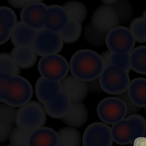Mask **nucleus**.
I'll use <instances>...</instances> for the list:
<instances>
[{"label": "nucleus", "mask_w": 146, "mask_h": 146, "mask_svg": "<svg viewBox=\"0 0 146 146\" xmlns=\"http://www.w3.org/2000/svg\"><path fill=\"white\" fill-rule=\"evenodd\" d=\"M69 66L73 76L86 82L99 77L104 68L100 55L87 49L79 50L74 53L70 58Z\"/></svg>", "instance_id": "1"}, {"label": "nucleus", "mask_w": 146, "mask_h": 146, "mask_svg": "<svg viewBox=\"0 0 146 146\" xmlns=\"http://www.w3.org/2000/svg\"><path fill=\"white\" fill-rule=\"evenodd\" d=\"M0 93L1 102L16 107L29 101L33 90L30 82L23 77L0 73Z\"/></svg>", "instance_id": "2"}, {"label": "nucleus", "mask_w": 146, "mask_h": 146, "mask_svg": "<svg viewBox=\"0 0 146 146\" xmlns=\"http://www.w3.org/2000/svg\"><path fill=\"white\" fill-rule=\"evenodd\" d=\"M46 113L39 103L34 100L30 101L17 110L15 125L32 131L45 125L47 120Z\"/></svg>", "instance_id": "3"}, {"label": "nucleus", "mask_w": 146, "mask_h": 146, "mask_svg": "<svg viewBox=\"0 0 146 146\" xmlns=\"http://www.w3.org/2000/svg\"><path fill=\"white\" fill-rule=\"evenodd\" d=\"M100 81L103 91L115 95L127 91L130 82L127 72L112 65L104 68Z\"/></svg>", "instance_id": "4"}, {"label": "nucleus", "mask_w": 146, "mask_h": 146, "mask_svg": "<svg viewBox=\"0 0 146 146\" xmlns=\"http://www.w3.org/2000/svg\"><path fill=\"white\" fill-rule=\"evenodd\" d=\"M38 67L42 77L60 81L67 75L69 66L64 57L57 54L42 57L38 62Z\"/></svg>", "instance_id": "5"}, {"label": "nucleus", "mask_w": 146, "mask_h": 146, "mask_svg": "<svg viewBox=\"0 0 146 146\" xmlns=\"http://www.w3.org/2000/svg\"><path fill=\"white\" fill-rule=\"evenodd\" d=\"M64 42L59 32L44 27L38 30L32 46L37 54L43 57L58 54L62 49Z\"/></svg>", "instance_id": "6"}, {"label": "nucleus", "mask_w": 146, "mask_h": 146, "mask_svg": "<svg viewBox=\"0 0 146 146\" xmlns=\"http://www.w3.org/2000/svg\"><path fill=\"white\" fill-rule=\"evenodd\" d=\"M136 41L129 28L119 26L106 34V44L112 52L130 53L134 49Z\"/></svg>", "instance_id": "7"}, {"label": "nucleus", "mask_w": 146, "mask_h": 146, "mask_svg": "<svg viewBox=\"0 0 146 146\" xmlns=\"http://www.w3.org/2000/svg\"><path fill=\"white\" fill-rule=\"evenodd\" d=\"M97 111L102 121L109 125H113L124 119L127 115V108L121 99L111 97L106 98L100 102Z\"/></svg>", "instance_id": "8"}, {"label": "nucleus", "mask_w": 146, "mask_h": 146, "mask_svg": "<svg viewBox=\"0 0 146 146\" xmlns=\"http://www.w3.org/2000/svg\"><path fill=\"white\" fill-rule=\"evenodd\" d=\"M82 141L83 146H111L113 140L111 129L104 123H92L85 129Z\"/></svg>", "instance_id": "9"}, {"label": "nucleus", "mask_w": 146, "mask_h": 146, "mask_svg": "<svg viewBox=\"0 0 146 146\" xmlns=\"http://www.w3.org/2000/svg\"><path fill=\"white\" fill-rule=\"evenodd\" d=\"M91 23L98 30L107 34L119 25L117 14L112 6L103 4L98 6L93 13Z\"/></svg>", "instance_id": "10"}, {"label": "nucleus", "mask_w": 146, "mask_h": 146, "mask_svg": "<svg viewBox=\"0 0 146 146\" xmlns=\"http://www.w3.org/2000/svg\"><path fill=\"white\" fill-rule=\"evenodd\" d=\"M42 0H35L21 10V21L30 26L39 30L44 27L48 6Z\"/></svg>", "instance_id": "11"}, {"label": "nucleus", "mask_w": 146, "mask_h": 146, "mask_svg": "<svg viewBox=\"0 0 146 146\" xmlns=\"http://www.w3.org/2000/svg\"><path fill=\"white\" fill-rule=\"evenodd\" d=\"M60 82L62 90L67 95L71 102H82L88 92L87 82L79 80L72 74L67 75Z\"/></svg>", "instance_id": "12"}, {"label": "nucleus", "mask_w": 146, "mask_h": 146, "mask_svg": "<svg viewBox=\"0 0 146 146\" xmlns=\"http://www.w3.org/2000/svg\"><path fill=\"white\" fill-rule=\"evenodd\" d=\"M69 98L64 91L43 104L44 110L50 117L56 119H62L68 113L71 106Z\"/></svg>", "instance_id": "13"}, {"label": "nucleus", "mask_w": 146, "mask_h": 146, "mask_svg": "<svg viewBox=\"0 0 146 146\" xmlns=\"http://www.w3.org/2000/svg\"><path fill=\"white\" fill-rule=\"evenodd\" d=\"M38 31L21 21H19L11 30V42L15 46H32Z\"/></svg>", "instance_id": "14"}, {"label": "nucleus", "mask_w": 146, "mask_h": 146, "mask_svg": "<svg viewBox=\"0 0 146 146\" xmlns=\"http://www.w3.org/2000/svg\"><path fill=\"white\" fill-rule=\"evenodd\" d=\"M17 109L5 103L0 104V142L3 143L9 139L15 124Z\"/></svg>", "instance_id": "15"}, {"label": "nucleus", "mask_w": 146, "mask_h": 146, "mask_svg": "<svg viewBox=\"0 0 146 146\" xmlns=\"http://www.w3.org/2000/svg\"><path fill=\"white\" fill-rule=\"evenodd\" d=\"M35 90L37 99L43 104L62 91L60 81L52 80L40 77L36 81Z\"/></svg>", "instance_id": "16"}, {"label": "nucleus", "mask_w": 146, "mask_h": 146, "mask_svg": "<svg viewBox=\"0 0 146 146\" xmlns=\"http://www.w3.org/2000/svg\"><path fill=\"white\" fill-rule=\"evenodd\" d=\"M57 133L53 129L43 127L32 131L29 138L28 146H57Z\"/></svg>", "instance_id": "17"}, {"label": "nucleus", "mask_w": 146, "mask_h": 146, "mask_svg": "<svg viewBox=\"0 0 146 146\" xmlns=\"http://www.w3.org/2000/svg\"><path fill=\"white\" fill-rule=\"evenodd\" d=\"M88 118L87 109L82 102H71L70 110L62 119L69 127L78 128L84 125Z\"/></svg>", "instance_id": "18"}, {"label": "nucleus", "mask_w": 146, "mask_h": 146, "mask_svg": "<svg viewBox=\"0 0 146 146\" xmlns=\"http://www.w3.org/2000/svg\"><path fill=\"white\" fill-rule=\"evenodd\" d=\"M10 54L13 59L21 69L30 68L36 63L38 54L32 46H14Z\"/></svg>", "instance_id": "19"}, {"label": "nucleus", "mask_w": 146, "mask_h": 146, "mask_svg": "<svg viewBox=\"0 0 146 146\" xmlns=\"http://www.w3.org/2000/svg\"><path fill=\"white\" fill-rule=\"evenodd\" d=\"M68 20L67 14L63 7L57 5L48 6L47 17L45 28L54 31L59 32Z\"/></svg>", "instance_id": "20"}, {"label": "nucleus", "mask_w": 146, "mask_h": 146, "mask_svg": "<svg viewBox=\"0 0 146 146\" xmlns=\"http://www.w3.org/2000/svg\"><path fill=\"white\" fill-rule=\"evenodd\" d=\"M127 92L132 102L137 106H146V78H137L130 82Z\"/></svg>", "instance_id": "21"}, {"label": "nucleus", "mask_w": 146, "mask_h": 146, "mask_svg": "<svg viewBox=\"0 0 146 146\" xmlns=\"http://www.w3.org/2000/svg\"><path fill=\"white\" fill-rule=\"evenodd\" d=\"M111 129L113 140L116 143L120 145L130 144L132 130L130 124L126 118L113 124Z\"/></svg>", "instance_id": "22"}, {"label": "nucleus", "mask_w": 146, "mask_h": 146, "mask_svg": "<svg viewBox=\"0 0 146 146\" xmlns=\"http://www.w3.org/2000/svg\"><path fill=\"white\" fill-rule=\"evenodd\" d=\"M58 138L57 146H80L81 136L78 131L73 127H65L57 132Z\"/></svg>", "instance_id": "23"}, {"label": "nucleus", "mask_w": 146, "mask_h": 146, "mask_svg": "<svg viewBox=\"0 0 146 146\" xmlns=\"http://www.w3.org/2000/svg\"><path fill=\"white\" fill-rule=\"evenodd\" d=\"M62 7L67 13L68 19L74 20L82 23L86 17L87 9L85 5L80 1H68L64 3Z\"/></svg>", "instance_id": "24"}, {"label": "nucleus", "mask_w": 146, "mask_h": 146, "mask_svg": "<svg viewBox=\"0 0 146 146\" xmlns=\"http://www.w3.org/2000/svg\"><path fill=\"white\" fill-rule=\"evenodd\" d=\"M131 69L135 72L146 75V45L136 47L130 52Z\"/></svg>", "instance_id": "25"}, {"label": "nucleus", "mask_w": 146, "mask_h": 146, "mask_svg": "<svg viewBox=\"0 0 146 146\" xmlns=\"http://www.w3.org/2000/svg\"><path fill=\"white\" fill-rule=\"evenodd\" d=\"M82 31V23L72 19H68L64 27L59 32L64 42L71 43L80 38Z\"/></svg>", "instance_id": "26"}, {"label": "nucleus", "mask_w": 146, "mask_h": 146, "mask_svg": "<svg viewBox=\"0 0 146 146\" xmlns=\"http://www.w3.org/2000/svg\"><path fill=\"white\" fill-rule=\"evenodd\" d=\"M106 34L96 29L91 22L85 26L83 36L85 40L89 44L95 46H101L106 44Z\"/></svg>", "instance_id": "27"}, {"label": "nucleus", "mask_w": 146, "mask_h": 146, "mask_svg": "<svg viewBox=\"0 0 146 146\" xmlns=\"http://www.w3.org/2000/svg\"><path fill=\"white\" fill-rule=\"evenodd\" d=\"M126 118L129 121L132 129V137L129 144L132 145L136 138L144 137L146 120L142 116L137 113L129 115Z\"/></svg>", "instance_id": "28"}, {"label": "nucleus", "mask_w": 146, "mask_h": 146, "mask_svg": "<svg viewBox=\"0 0 146 146\" xmlns=\"http://www.w3.org/2000/svg\"><path fill=\"white\" fill-rule=\"evenodd\" d=\"M112 6L117 14L120 25L126 24L130 21L133 15L134 8L129 1L117 0Z\"/></svg>", "instance_id": "29"}, {"label": "nucleus", "mask_w": 146, "mask_h": 146, "mask_svg": "<svg viewBox=\"0 0 146 146\" xmlns=\"http://www.w3.org/2000/svg\"><path fill=\"white\" fill-rule=\"evenodd\" d=\"M20 68L16 63L10 53L2 52L0 54V73L11 76H19Z\"/></svg>", "instance_id": "30"}, {"label": "nucleus", "mask_w": 146, "mask_h": 146, "mask_svg": "<svg viewBox=\"0 0 146 146\" xmlns=\"http://www.w3.org/2000/svg\"><path fill=\"white\" fill-rule=\"evenodd\" d=\"M129 28L136 42H146V20L142 17H136L130 22Z\"/></svg>", "instance_id": "31"}, {"label": "nucleus", "mask_w": 146, "mask_h": 146, "mask_svg": "<svg viewBox=\"0 0 146 146\" xmlns=\"http://www.w3.org/2000/svg\"><path fill=\"white\" fill-rule=\"evenodd\" d=\"M32 132L17 126L15 127L9 139L10 143L15 146H28L29 138Z\"/></svg>", "instance_id": "32"}, {"label": "nucleus", "mask_w": 146, "mask_h": 146, "mask_svg": "<svg viewBox=\"0 0 146 146\" xmlns=\"http://www.w3.org/2000/svg\"><path fill=\"white\" fill-rule=\"evenodd\" d=\"M111 65L115 66L128 73L131 69L130 53L112 52L111 56Z\"/></svg>", "instance_id": "33"}, {"label": "nucleus", "mask_w": 146, "mask_h": 146, "mask_svg": "<svg viewBox=\"0 0 146 146\" xmlns=\"http://www.w3.org/2000/svg\"><path fill=\"white\" fill-rule=\"evenodd\" d=\"M17 22L16 15L12 9L6 6L0 7V24L11 31Z\"/></svg>", "instance_id": "34"}, {"label": "nucleus", "mask_w": 146, "mask_h": 146, "mask_svg": "<svg viewBox=\"0 0 146 146\" xmlns=\"http://www.w3.org/2000/svg\"><path fill=\"white\" fill-rule=\"evenodd\" d=\"M115 97L121 99L125 104L127 108V116L136 114L140 110L141 108L135 105L130 99L127 90L121 94L115 95Z\"/></svg>", "instance_id": "35"}, {"label": "nucleus", "mask_w": 146, "mask_h": 146, "mask_svg": "<svg viewBox=\"0 0 146 146\" xmlns=\"http://www.w3.org/2000/svg\"><path fill=\"white\" fill-rule=\"evenodd\" d=\"M87 82L88 92L90 93L97 94L102 92L103 90L100 83V77L94 80Z\"/></svg>", "instance_id": "36"}, {"label": "nucleus", "mask_w": 146, "mask_h": 146, "mask_svg": "<svg viewBox=\"0 0 146 146\" xmlns=\"http://www.w3.org/2000/svg\"><path fill=\"white\" fill-rule=\"evenodd\" d=\"M11 31L8 28L0 24V44L6 42L10 37Z\"/></svg>", "instance_id": "37"}, {"label": "nucleus", "mask_w": 146, "mask_h": 146, "mask_svg": "<svg viewBox=\"0 0 146 146\" xmlns=\"http://www.w3.org/2000/svg\"><path fill=\"white\" fill-rule=\"evenodd\" d=\"M35 0H8V3L13 7L17 9L23 8Z\"/></svg>", "instance_id": "38"}, {"label": "nucleus", "mask_w": 146, "mask_h": 146, "mask_svg": "<svg viewBox=\"0 0 146 146\" xmlns=\"http://www.w3.org/2000/svg\"><path fill=\"white\" fill-rule=\"evenodd\" d=\"M112 52L109 50L103 52L100 55L103 64L104 68L111 65V56Z\"/></svg>", "instance_id": "39"}, {"label": "nucleus", "mask_w": 146, "mask_h": 146, "mask_svg": "<svg viewBox=\"0 0 146 146\" xmlns=\"http://www.w3.org/2000/svg\"><path fill=\"white\" fill-rule=\"evenodd\" d=\"M133 144V146H146V137H139L136 138Z\"/></svg>", "instance_id": "40"}, {"label": "nucleus", "mask_w": 146, "mask_h": 146, "mask_svg": "<svg viewBox=\"0 0 146 146\" xmlns=\"http://www.w3.org/2000/svg\"><path fill=\"white\" fill-rule=\"evenodd\" d=\"M117 1V0H115L101 1L104 4L111 6H112Z\"/></svg>", "instance_id": "41"}, {"label": "nucleus", "mask_w": 146, "mask_h": 146, "mask_svg": "<svg viewBox=\"0 0 146 146\" xmlns=\"http://www.w3.org/2000/svg\"><path fill=\"white\" fill-rule=\"evenodd\" d=\"M142 17L146 20V9L143 12Z\"/></svg>", "instance_id": "42"}, {"label": "nucleus", "mask_w": 146, "mask_h": 146, "mask_svg": "<svg viewBox=\"0 0 146 146\" xmlns=\"http://www.w3.org/2000/svg\"><path fill=\"white\" fill-rule=\"evenodd\" d=\"M144 137H146V128L145 132Z\"/></svg>", "instance_id": "43"}, {"label": "nucleus", "mask_w": 146, "mask_h": 146, "mask_svg": "<svg viewBox=\"0 0 146 146\" xmlns=\"http://www.w3.org/2000/svg\"><path fill=\"white\" fill-rule=\"evenodd\" d=\"M6 146H15L12 145H7Z\"/></svg>", "instance_id": "44"}, {"label": "nucleus", "mask_w": 146, "mask_h": 146, "mask_svg": "<svg viewBox=\"0 0 146 146\" xmlns=\"http://www.w3.org/2000/svg\"><path fill=\"white\" fill-rule=\"evenodd\" d=\"M145 113H146V106L145 107Z\"/></svg>", "instance_id": "45"}]
</instances>
